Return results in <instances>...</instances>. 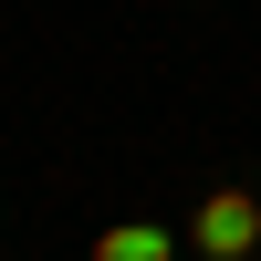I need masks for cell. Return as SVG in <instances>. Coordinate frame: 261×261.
Segmentation results:
<instances>
[{
    "mask_svg": "<svg viewBox=\"0 0 261 261\" xmlns=\"http://www.w3.org/2000/svg\"><path fill=\"white\" fill-rule=\"evenodd\" d=\"M188 251L199 261H251L261 251V199L251 188H209V199L188 209Z\"/></svg>",
    "mask_w": 261,
    "mask_h": 261,
    "instance_id": "6da1fadb",
    "label": "cell"
},
{
    "mask_svg": "<svg viewBox=\"0 0 261 261\" xmlns=\"http://www.w3.org/2000/svg\"><path fill=\"white\" fill-rule=\"evenodd\" d=\"M94 261H178V230H157V220H115V230H94Z\"/></svg>",
    "mask_w": 261,
    "mask_h": 261,
    "instance_id": "7a4b0ae2",
    "label": "cell"
}]
</instances>
